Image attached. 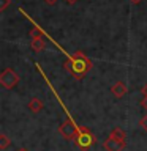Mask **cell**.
Listing matches in <instances>:
<instances>
[{"label": "cell", "mask_w": 147, "mask_h": 151, "mask_svg": "<svg viewBox=\"0 0 147 151\" xmlns=\"http://www.w3.org/2000/svg\"><path fill=\"white\" fill-rule=\"evenodd\" d=\"M43 109H44V102L40 98H32L30 102H28V110L32 113H40Z\"/></svg>", "instance_id": "7"}, {"label": "cell", "mask_w": 147, "mask_h": 151, "mask_svg": "<svg viewBox=\"0 0 147 151\" xmlns=\"http://www.w3.org/2000/svg\"><path fill=\"white\" fill-rule=\"evenodd\" d=\"M74 143L79 150H89L90 146L95 143V135L92 134V131L87 127H79L78 135L74 139Z\"/></svg>", "instance_id": "2"}, {"label": "cell", "mask_w": 147, "mask_h": 151, "mask_svg": "<svg viewBox=\"0 0 147 151\" xmlns=\"http://www.w3.org/2000/svg\"><path fill=\"white\" fill-rule=\"evenodd\" d=\"M139 124H141V127H142V129H144V131H147V115L141 118Z\"/></svg>", "instance_id": "13"}, {"label": "cell", "mask_w": 147, "mask_h": 151, "mask_svg": "<svg viewBox=\"0 0 147 151\" xmlns=\"http://www.w3.org/2000/svg\"><path fill=\"white\" fill-rule=\"evenodd\" d=\"M65 2L68 3V5H73V3H76V2H78V0H65Z\"/></svg>", "instance_id": "18"}, {"label": "cell", "mask_w": 147, "mask_h": 151, "mask_svg": "<svg viewBox=\"0 0 147 151\" xmlns=\"http://www.w3.org/2000/svg\"><path fill=\"white\" fill-rule=\"evenodd\" d=\"M44 2H46L47 5H55V3H57V0H44Z\"/></svg>", "instance_id": "16"}, {"label": "cell", "mask_w": 147, "mask_h": 151, "mask_svg": "<svg viewBox=\"0 0 147 151\" xmlns=\"http://www.w3.org/2000/svg\"><path fill=\"white\" fill-rule=\"evenodd\" d=\"M63 65H65V69L68 71L74 79H82L85 76V73L90 71V68H92V61H90L87 57L84 55V52H81V50L73 54Z\"/></svg>", "instance_id": "1"}, {"label": "cell", "mask_w": 147, "mask_h": 151, "mask_svg": "<svg viewBox=\"0 0 147 151\" xmlns=\"http://www.w3.org/2000/svg\"><path fill=\"white\" fill-rule=\"evenodd\" d=\"M38 36H43V32L38 27H33L30 30V38H38Z\"/></svg>", "instance_id": "11"}, {"label": "cell", "mask_w": 147, "mask_h": 151, "mask_svg": "<svg viewBox=\"0 0 147 151\" xmlns=\"http://www.w3.org/2000/svg\"><path fill=\"white\" fill-rule=\"evenodd\" d=\"M130 2H131L133 5H139V3L142 2V0H130Z\"/></svg>", "instance_id": "17"}, {"label": "cell", "mask_w": 147, "mask_h": 151, "mask_svg": "<svg viewBox=\"0 0 147 151\" xmlns=\"http://www.w3.org/2000/svg\"><path fill=\"white\" fill-rule=\"evenodd\" d=\"M141 106H142V109H146V110H147V96H144L141 99Z\"/></svg>", "instance_id": "14"}, {"label": "cell", "mask_w": 147, "mask_h": 151, "mask_svg": "<svg viewBox=\"0 0 147 151\" xmlns=\"http://www.w3.org/2000/svg\"><path fill=\"white\" fill-rule=\"evenodd\" d=\"M109 137H112V139H117V140L125 142V139H127V134H125V131H123L122 127H114V129L111 131V134H109Z\"/></svg>", "instance_id": "9"}, {"label": "cell", "mask_w": 147, "mask_h": 151, "mask_svg": "<svg viewBox=\"0 0 147 151\" xmlns=\"http://www.w3.org/2000/svg\"><path fill=\"white\" fill-rule=\"evenodd\" d=\"M11 145V142H9V139L5 134H2L0 135V150H7L8 146Z\"/></svg>", "instance_id": "10"}, {"label": "cell", "mask_w": 147, "mask_h": 151, "mask_svg": "<svg viewBox=\"0 0 147 151\" xmlns=\"http://www.w3.org/2000/svg\"><path fill=\"white\" fill-rule=\"evenodd\" d=\"M128 91V88H127V83L125 82H122V80H119V82H116L111 87V93L114 94L116 98H122V96H125Z\"/></svg>", "instance_id": "6"}, {"label": "cell", "mask_w": 147, "mask_h": 151, "mask_svg": "<svg viewBox=\"0 0 147 151\" xmlns=\"http://www.w3.org/2000/svg\"><path fill=\"white\" fill-rule=\"evenodd\" d=\"M30 47L33 49V52H43L46 49V41L43 36H38V38H32L30 41Z\"/></svg>", "instance_id": "8"}, {"label": "cell", "mask_w": 147, "mask_h": 151, "mask_svg": "<svg viewBox=\"0 0 147 151\" xmlns=\"http://www.w3.org/2000/svg\"><path fill=\"white\" fill-rule=\"evenodd\" d=\"M103 146L106 148V151H123V148H125V142L112 139V137H108V139L104 140Z\"/></svg>", "instance_id": "5"}, {"label": "cell", "mask_w": 147, "mask_h": 151, "mask_svg": "<svg viewBox=\"0 0 147 151\" xmlns=\"http://www.w3.org/2000/svg\"><path fill=\"white\" fill-rule=\"evenodd\" d=\"M78 131H79V127L76 126L71 120H66L59 126V134L66 140H74L76 135H78Z\"/></svg>", "instance_id": "4"}, {"label": "cell", "mask_w": 147, "mask_h": 151, "mask_svg": "<svg viewBox=\"0 0 147 151\" xmlns=\"http://www.w3.org/2000/svg\"><path fill=\"white\" fill-rule=\"evenodd\" d=\"M8 5H9V0H0V11H5Z\"/></svg>", "instance_id": "12"}, {"label": "cell", "mask_w": 147, "mask_h": 151, "mask_svg": "<svg viewBox=\"0 0 147 151\" xmlns=\"http://www.w3.org/2000/svg\"><path fill=\"white\" fill-rule=\"evenodd\" d=\"M17 151H27L25 148H21V150H17Z\"/></svg>", "instance_id": "19"}, {"label": "cell", "mask_w": 147, "mask_h": 151, "mask_svg": "<svg viewBox=\"0 0 147 151\" xmlns=\"http://www.w3.org/2000/svg\"><path fill=\"white\" fill-rule=\"evenodd\" d=\"M19 83V76L16 71H13L11 68H7L0 74V85L7 90H13Z\"/></svg>", "instance_id": "3"}, {"label": "cell", "mask_w": 147, "mask_h": 151, "mask_svg": "<svg viewBox=\"0 0 147 151\" xmlns=\"http://www.w3.org/2000/svg\"><path fill=\"white\" fill-rule=\"evenodd\" d=\"M141 91H142V94H144V96H147V83L144 85V87H142V90H141Z\"/></svg>", "instance_id": "15"}]
</instances>
